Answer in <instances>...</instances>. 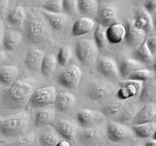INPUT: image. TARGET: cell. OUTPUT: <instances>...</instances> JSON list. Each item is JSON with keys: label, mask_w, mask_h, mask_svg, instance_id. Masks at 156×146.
Segmentation results:
<instances>
[{"label": "cell", "mask_w": 156, "mask_h": 146, "mask_svg": "<svg viewBox=\"0 0 156 146\" xmlns=\"http://www.w3.org/2000/svg\"><path fill=\"white\" fill-rule=\"evenodd\" d=\"M37 85L34 78L17 80L0 89V116L7 117L22 110Z\"/></svg>", "instance_id": "obj_1"}, {"label": "cell", "mask_w": 156, "mask_h": 146, "mask_svg": "<svg viewBox=\"0 0 156 146\" xmlns=\"http://www.w3.org/2000/svg\"><path fill=\"white\" fill-rule=\"evenodd\" d=\"M30 125V115L27 111H21L0 119V136L14 139L25 135Z\"/></svg>", "instance_id": "obj_2"}, {"label": "cell", "mask_w": 156, "mask_h": 146, "mask_svg": "<svg viewBox=\"0 0 156 146\" xmlns=\"http://www.w3.org/2000/svg\"><path fill=\"white\" fill-rule=\"evenodd\" d=\"M24 36L32 43L42 42L47 35V28L43 18L35 13L26 15L24 20Z\"/></svg>", "instance_id": "obj_3"}, {"label": "cell", "mask_w": 156, "mask_h": 146, "mask_svg": "<svg viewBox=\"0 0 156 146\" xmlns=\"http://www.w3.org/2000/svg\"><path fill=\"white\" fill-rule=\"evenodd\" d=\"M95 43L91 40H81L75 47V53L79 62L86 67H91L97 61L99 54Z\"/></svg>", "instance_id": "obj_4"}, {"label": "cell", "mask_w": 156, "mask_h": 146, "mask_svg": "<svg viewBox=\"0 0 156 146\" xmlns=\"http://www.w3.org/2000/svg\"><path fill=\"white\" fill-rule=\"evenodd\" d=\"M56 94V90L53 85L36 88L30 96L27 105L34 109L47 107L54 103Z\"/></svg>", "instance_id": "obj_5"}, {"label": "cell", "mask_w": 156, "mask_h": 146, "mask_svg": "<svg viewBox=\"0 0 156 146\" xmlns=\"http://www.w3.org/2000/svg\"><path fill=\"white\" fill-rule=\"evenodd\" d=\"M115 91V88L108 82H95L90 84L86 90V94L89 99L95 101L107 100Z\"/></svg>", "instance_id": "obj_6"}, {"label": "cell", "mask_w": 156, "mask_h": 146, "mask_svg": "<svg viewBox=\"0 0 156 146\" xmlns=\"http://www.w3.org/2000/svg\"><path fill=\"white\" fill-rule=\"evenodd\" d=\"M82 76V71L77 65H72L66 67L58 76V83L62 88L74 89L79 85Z\"/></svg>", "instance_id": "obj_7"}, {"label": "cell", "mask_w": 156, "mask_h": 146, "mask_svg": "<svg viewBox=\"0 0 156 146\" xmlns=\"http://www.w3.org/2000/svg\"><path fill=\"white\" fill-rule=\"evenodd\" d=\"M132 133V129L119 122H109L107 126V137L113 142H123L129 139Z\"/></svg>", "instance_id": "obj_8"}, {"label": "cell", "mask_w": 156, "mask_h": 146, "mask_svg": "<svg viewBox=\"0 0 156 146\" xmlns=\"http://www.w3.org/2000/svg\"><path fill=\"white\" fill-rule=\"evenodd\" d=\"M95 19L98 24L105 27L117 23L118 20L117 9L115 6L109 3H99Z\"/></svg>", "instance_id": "obj_9"}, {"label": "cell", "mask_w": 156, "mask_h": 146, "mask_svg": "<svg viewBox=\"0 0 156 146\" xmlns=\"http://www.w3.org/2000/svg\"><path fill=\"white\" fill-rule=\"evenodd\" d=\"M97 69L98 72L107 78L118 80L120 78L118 63L112 58L108 56L98 57Z\"/></svg>", "instance_id": "obj_10"}, {"label": "cell", "mask_w": 156, "mask_h": 146, "mask_svg": "<svg viewBox=\"0 0 156 146\" xmlns=\"http://www.w3.org/2000/svg\"><path fill=\"white\" fill-rule=\"evenodd\" d=\"M105 118V116L101 112L90 109H82L76 114L78 122L85 129L94 128Z\"/></svg>", "instance_id": "obj_11"}, {"label": "cell", "mask_w": 156, "mask_h": 146, "mask_svg": "<svg viewBox=\"0 0 156 146\" xmlns=\"http://www.w3.org/2000/svg\"><path fill=\"white\" fill-rule=\"evenodd\" d=\"M142 82L123 80L120 82L119 89L116 91V96L119 100H127L140 94L143 87Z\"/></svg>", "instance_id": "obj_12"}, {"label": "cell", "mask_w": 156, "mask_h": 146, "mask_svg": "<svg viewBox=\"0 0 156 146\" xmlns=\"http://www.w3.org/2000/svg\"><path fill=\"white\" fill-rule=\"evenodd\" d=\"M147 36L146 32L134 27L132 21L127 22L126 25V35L124 40L128 46L136 49L144 42Z\"/></svg>", "instance_id": "obj_13"}, {"label": "cell", "mask_w": 156, "mask_h": 146, "mask_svg": "<svg viewBox=\"0 0 156 146\" xmlns=\"http://www.w3.org/2000/svg\"><path fill=\"white\" fill-rule=\"evenodd\" d=\"M156 120V105L155 103H145L136 113L133 120L131 122L132 125L155 122Z\"/></svg>", "instance_id": "obj_14"}, {"label": "cell", "mask_w": 156, "mask_h": 146, "mask_svg": "<svg viewBox=\"0 0 156 146\" xmlns=\"http://www.w3.org/2000/svg\"><path fill=\"white\" fill-rule=\"evenodd\" d=\"M132 22L134 27L145 31L147 35L150 34L151 31L154 29L152 15L144 9H139L136 12L135 17Z\"/></svg>", "instance_id": "obj_15"}, {"label": "cell", "mask_w": 156, "mask_h": 146, "mask_svg": "<svg viewBox=\"0 0 156 146\" xmlns=\"http://www.w3.org/2000/svg\"><path fill=\"white\" fill-rule=\"evenodd\" d=\"M95 27V21L88 17H81L75 21L72 27L71 34L74 37L83 36L91 32Z\"/></svg>", "instance_id": "obj_16"}, {"label": "cell", "mask_w": 156, "mask_h": 146, "mask_svg": "<svg viewBox=\"0 0 156 146\" xmlns=\"http://www.w3.org/2000/svg\"><path fill=\"white\" fill-rule=\"evenodd\" d=\"M44 55L45 53L40 49H30L28 50L24 58V65L30 71L35 72L40 71Z\"/></svg>", "instance_id": "obj_17"}, {"label": "cell", "mask_w": 156, "mask_h": 146, "mask_svg": "<svg viewBox=\"0 0 156 146\" xmlns=\"http://www.w3.org/2000/svg\"><path fill=\"white\" fill-rule=\"evenodd\" d=\"M126 35V26L121 23H115L106 27V36L108 43L117 45L124 40Z\"/></svg>", "instance_id": "obj_18"}, {"label": "cell", "mask_w": 156, "mask_h": 146, "mask_svg": "<svg viewBox=\"0 0 156 146\" xmlns=\"http://www.w3.org/2000/svg\"><path fill=\"white\" fill-rule=\"evenodd\" d=\"M76 97L69 92H61L56 94L54 105L55 109L59 112H67L73 109L76 104Z\"/></svg>", "instance_id": "obj_19"}, {"label": "cell", "mask_w": 156, "mask_h": 146, "mask_svg": "<svg viewBox=\"0 0 156 146\" xmlns=\"http://www.w3.org/2000/svg\"><path fill=\"white\" fill-rule=\"evenodd\" d=\"M22 40V35L13 30H5L2 41V47L4 51H13L19 46Z\"/></svg>", "instance_id": "obj_20"}, {"label": "cell", "mask_w": 156, "mask_h": 146, "mask_svg": "<svg viewBox=\"0 0 156 146\" xmlns=\"http://www.w3.org/2000/svg\"><path fill=\"white\" fill-rule=\"evenodd\" d=\"M43 15L47 23L55 30H60L63 28L69 21V15L63 13H52L43 11Z\"/></svg>", "instance_id": "obj_21"}, {"label": "cell", "mask_w": 156, "mask_h": 146, "mask_svg": "<svg viewBox=\"0 0 156 146\" xmlns=\"http://www.w3.org/2000/svg\"><path fill=\"white\" fill-rule=\"evenodd\" d=\"M120 78L126 80L128 76L136 70L144 68V65L131 58H126L120 61L118 64Z\"/></svg>", "instance_id": "obj_22"}, {"label": "cell", "mask_w": 156, "mask_h": 146, "mask_svg": "<svg viewBox=\"0 0 156 146\" xmlns=\"http://www.w3.org/2000/svg\"><path fill=\"white\" fill-rule=\"evenodd\" d=\"M55 130L63 139L71 141L76 135V128L73 123L67 120H58L53 124Z\"/></svg>", "instance_id": "obj_23"}, {"label": "cell", "mask_w": 156, "mask_h": 146, "mask_svg": "<svg viewBox=\"0 0 156 146\" xmlns=\"http://www.w3.org/2000/svg\"><path fill=\"white\" fill-rule=\"evenodd\" d=\"M19 70L15 65H3L0 67V85L8 87L16 82Z\"/></svg>", "instance_id": "obj_24"}, {"label": "cell", "mask_w": 156, "mask_h": 146, "mask_svg": "<svg viewBox=\"0 0 156 146\" xmlns=\"http://www.w3.org/2000/svg\"><path fill=\"white\" fill-rule=\"evenodd\" d=\"M55 119V112L53 109L44 107L37 113L34 119V126L37 129L46 127L52 124Z\"/></svg>", "instance_id": "obj_25"}, {"label": "cell", "mask_w": 156, "mask_h": 146, "mask_svg": "<svg viewBox=\"0 0 156 146\" xmlns=\"http://www.w3.org/2000/svg\"><path fill=\"white\" fill-rule=\"evenodd\" d=\"M156 82L155 79L144 82L140 93V100L143 103H155Z\"/></svg>", "instance_id": "obj_26"}, {"label": "cell", "mask_w": 156, "mask_h": 146, "mask_svg": "<svg viewBox=\"0 0 156 146\" xmlns=\"http://www.w3.org/2000/svg\"><path fill=\"white\" fill-rule=\"evenodd\" d=\"M131 129H132L133 132L140 138H151L155 134L156 123L155 122H151V123L132 125Z\"/></svg>", "instance_id": "obj_27"}, {"label": "cell", "mask_w": 156, "mask_h": 146, "mask_svg": "<svg viewBox=\"0 0 156 146\" xmlns=\"http://www.w3.org/2000/svg\"><path fill=\"white\" fill-rule=\"evenodd\" d=\"M99 3L97 0H78L79 12L83 17H95Z\"/></svg>", "instance_id": "obj_28"}, {"label": "cell", "mask_w": 156, "mask_h": 146, "mask_svg": "<svg viewBox=\"0 0 156 146\" xmlns=\"http://www.w3.org/2000/svg\"><path fill=\"white\" fill-rule=\"evenodd\" d=\"M132 59H135L144 65V64H150L153 62L155 56L149 51L144 41L138 47L134 49L133 52Z\"/></svg>", "instance_id": "obj_29"}, {"label": "cell", "mask_w": 156, "mask_h": 146, "mask_svg": "<svg viewBox=\"0 0 156 146\" xmlns=\"http://www.w3.org/2000/svg\"><path fill=\"white\" fill-rule=\"evenodd\" d=\"M27 12L23 6H16L10 11L7 15V21L14 27H20L22 25L26 18Z\"/></svg>", "instance_id": "obj_30"}, {"label": "cell", "mask_w": 156, "mask_h": 146, "mask_svg": "<svg viewBox=\"0 0 156 146\" xmlns=\"http://www.w3.org/2000/svg\"><path fill=\"white\" fill-rule=\"evenodd\" d=\"M56 57L52 53H45L41 65L40 71L44 77H50L57 66Z\"/></svg>", "instance_id": "obj_31"}, {"label": "cell", "mask_w": 156, "mask_h": 146, "mask_svg": "<svg viewBox=\"0 0 156 146\" xmlns=\"http://www.w3.org/2000/svg\"><path fill=\"white\" fill-rule=\"evenodd\" d=\"M155 71L148 69V68H143L131 73L126 80L135 81V82L144 83V82L155 79Z\"/></svg>", "instance_id": "obj_32"}, {"label": "cell", "mask_w": 156, "mask_h": 146, "mask_svg": "<svg viewBox=\"0 0 156 146\" xmlns=\"http://www.w3.org/2000/svg\"><path fill=\"white\" fill-rule=\"evenodd\" d=\"M126 106H127L126 100H117L107 105L105 107L103 108L101 113L105 116H114L120 113Z\"/></svg>", "instance_id": "obj_33"}, {"label": "cell", "mask_w": 156, "mask_h": 146, "mask_svg": "<svg viewBox=\"0 0 156 146\" xmlns=\"http://www.w3.org/2000/svg\"><path fill=\"white\" fill-rule=\"evenodd\" d=\"M94 42L99 51L103 50L108 43L106 36V27L98 24L94 31Z\"/></svg>", "instance_id": "obj_34"}, {"label": "cell", "mask_w": 156, "mask_h": 146, "mask_svg": "<svg viewBox=\"0 0 156 146\" xmlns=\"http://www.w3.org/2000/svg\"><path fill=\"white\" fill-rule=\"evenodd\" d=\"M137 111H138V108L135 105L126 106L119 115L118 122L123 124H126L128 123H131Z\"/></svg>", "instance_id": "obj_35"}, {"label": "cell", "mask_w": 156, "mask_h": 146, "mask_svg": "<svg viewBox=\"0 0 156 146\" xmlns=\"http://www.w3.org/2000/svg\"><path fill=\"white\" fill-rule=\"evenodd\" d=\"M98 137V131L94 128H88L82 130L79 134V141L84 144H91Z\"/></svg>", "instance_id": "obj_36"}, {"label": "cell", "mask_w": 156, "mask_h": 146, "mask_svg": "<svg viewBox=\"0 0 156 146\" xmlns=\"http://www.w3.org/2000/svg\"><path fill=\"white\" fill-rule=\"evenodd\" d=\"M72 56H73V52L71 48L69 46H62L59 49L57 56H56L58 65L60 66H66L71 59Z\"/></svg>", "instance_id": "obj_37"}, {"label": "cell", "mask_w": 156, "mask_h": 146, "mask_svg": "<svg viewBox=\"0 0 156 146\" xmlns=\"http://www.w3.org/2000/svg\"><path fill=\"white\" fill-rule=\"evenodd\" d=\"M34 140V135L33 134L24 135L5 143L4 146H30Z\"/></svg>", "instance_id": "obj_38"}, {"label": "cell", "mask_w": 156, "mask_h": 146, "mask_svg": "<svg viewBox=\"0 0 156 146\" xmlns=\"http://www.w3.org/2000/svg\"><path fill=\"white\" fill-rule=\"evenodd\" d=\"M59 141V136L51 132H43L39 136V142L41 146H55Z\"/></svg>", "instance_id": "obj_39"}, {"label": "cell", "mask_w": 156, "mask_h": 146, "mask_svg": "<svg viewBox=\"0 0 156 146\" xmlns=\"http://www.w3.org/2000/svg\"><path fill=\"white\" fill-rule=\"evenodd\" d=\"M44 11L52 13H62V0H47L42 5Z\"/></svg>", "instance_id": "obj_40"}, {"label": "cell", "mask_w": 156, "mask_h": 146, "mask_svg": "<svg viewBox=\"0 0 156 146\" xmlns=\"http://www.w3.org/2000/svg\"><path fill=\"white\" fill-rule=\"evenodd\" d=\"M62 11L67 15H75L79 12L78 0H62Z\"/></svg>", "instance_id": "obj_41"}, {"label": "cell", "mask_w": 156, "mask_h": 146, "mask_svg": "<svg viewBox=\"0 0 156 146\" xmlns=\"http://www.w3.org/2000/svg\"><path fill=\"white\" fill-rule=\"evenodd\" d=\"M146 47L154 56L156 54V36L155 34H149L145 40Z\"/></svg>", "instance_id": "obj_42"}, {"label": "cell", "mask_w": 156, "mask_h": 146, "mask_svg": "<svg viewBox=\"0 0 156 146\" xmlns=\"http://www.w3.org/2000/svg\"><path fill=\"white\" fill-rule=\"evenodd\" d=\"M143 1H144L143 9L151 15L155 14L156 10V0H143Z\"/></svg>", "instance_id": "obj_43"}, {"label": "cell", "mask_w": 156, "mask_h": 146, "mask_svg": "<svg viewBox=\"0 0 156 146\" xmlns=\"http://www.w3.org/2000/svg\"><path fill=\"white\" fill-rule=\"evenodd\" d=\"M9 0H0V18L4 15L9 7Z\"/></svg>", "instance_id": "obj_44"}, {"label": "cell", "mask_w": 156, "mask_h": 146, "mask_svg": "<svg viewBox=\"0 0 156 146\" xmlns=\"http://www.w3.org/2000/svg\"><path fill=\"white\" fill-rule=\"evenodd\" d=\"M8 56L6 54L5 51L4 50H0V67L3 66L5 62L7 61Z\"/></svg>", "instance_id": "obj_45"}, {"label": "cell", "mask_w": 156, "mask_h": 146, "mask_svg": "<svg viewBox=\"0 0 156 146\" xmlns=\"http://www.w3.org/2000/svg\"><path fill=\"white\" fill-rule=\"evenodd\" d=\"M5 27H4V23H3L2 20L0 18V47H2V41L3 35H4L5 32Z\"/></svg>", "instance_id": "obj_46"}, {"label": "cell", "mask_w": 156, "mask_h": 146, "mask_svg": "<svg viewBox=\"0 0 156 146\" xmlns=\"http://www.w3.org/2000/svg\"><path fill=\"white\" fill-rule=\"evenodd\" d=\"M55 146H73V144H72L71 141L63 139V140H59V141H58L57 144H56Z\"/></svg>", "instance_id": "obj_47"}, {"label": "cell", "mask_w": 156, "mask_h": 146, "mask_svg": "<svg viewBox=\"0 0 156 146\" xmlns=\"http://www.w3.org/2000/svg\"><path fill=\"white\" fill-rule=\"evenodd\" d=\"M144 146H156V140L155 138H151L146 142Z\"/></svg>", "instance_id": "obj_48"}, {"label": "cell", "mask_w": 156, "mask_h": 146, "mask_svg": "<svg viewBox=\"0 0 156 146\" xmlns=\"http://www.w3.org/2000/svg\"><path fill=\"white\" fill-rule=\"evenodd\" d=\"M97 1L98 2V3H108L112 0H97Z\"/></svg>", "instance_id": "obj_49"}, {"label": "cell", "mask_w": 156, "mask_h": 146, "mask_svg": "<svg viewBox=\"0 0 156 146\" xmlns=\"http://www.w3.org/2000/svg\"><path fill=\"white\" fill-rule=\"evenodd\" d=\"M131 146H140V145L139 144H132Z\"/></svg>", "instance_id": "obj_50"}, {"label": "cell", "mask_w": 156, "mask_h": 146, "mask_svg": "<svg viewBox=\"0 0 156 146\" xmlns=\"http://www.w3.org/2000/svg\"><path fill=\"white\" fill-rule=\"evenodd\" d=\"M140 1H143V0H140Z\"/></svg>", "instance_id": "obj_51"}]
</instances>
